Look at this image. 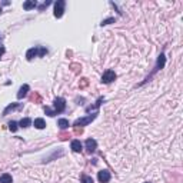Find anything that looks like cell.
<instances>
[{"mask_svg": "<svg viewBox=\"0 0 183 183\" xmlns=\"http://www.w3.org/2000/svg\"><path fill=\"white\" fill-rule=\"evenodd\" d=\"M97 117V113H93V115H89L86 116V117H80V119H77L73 123V126L75 127H83V126H87L89 123H92L94 119Z\"/></svg>", "mask_w": 183, "mask_h": 183, "instance_id": "cell-1", "label": "cell"}, {"mask_svg": "<svg viewBox=\"0 0 183 183\" xmlns=\"http://www.w3.org/2000/svg\"><path fill=\"white\" fill-rule=\"evenodd\" d=\"M53 106H54L53 112H54V116H56L57 113L64 112V109H66V100H64L63 97H56L54 102H53Z\"/></svg>", "mask_w": 183, "mask_h": 183, "instance_id": "cell-2", "label": "cell"}, {"mask_svg": "<svg viewBox=\"0 0 183 183\" xmlns=\"http://www.w3.org/2000/svg\"><path fill=\"white\" fill-rule=\"evenodd\" d=\"M64 6H66V2L64 0H57L56 3H54V17H57V19H60L62 16H63L64 13Z\"/></svg>", "mask_w": 183, "mask_h": 183, "instance_id": "cell-3", "label": "cell"}, {"mask_svg": "<svg viewBox=\"0 0 183 183\" xmlns=\"http://www.w3.org/2000/svg\"><path fill=\"white\" fill-rule=\"evenodd\" d=\"M115 79H116V73L112 70V69H107V70L103 73V76H102V83L109 85V83H112Z\"/></svg>", "mask_w": 183, "mask_h": 183, "instance_id": "cell-4", "label": "cell"}, {"mask_svg": "<svg viewBox=\"0 0 183 183\" xmlns=\"http://www.w3.org/2000/svg\"><path fill=\"white\" fill-rule=\"evenodd\" d=\"M164 62H166V59H164V54L162 53L160 56H159V59H157V64H156V68H155V70L152 72V75H150V76H147V79H146V82H147V80H149V79L152 77V76H153L155 73H156V72L159 70V69H162V68H163V66H164Z\"/></svg>", "mask_w": 183, "mask_h": 183, "instance_id": "cell-5", "label": "cell"}, {"mask_svg": "<svg viewBox=\"0 0 183 183\" xmlns=\"http://www.w3.org/2000/svg\"><path fill=\"white\" fill-rule=\"evenodd\" d=\"M110 172L109 170H100V172L97 173V179H99V182L100 183H107L109 180H110Z\"/></svg>", "mask_w": 183, "mask_h": 183, "instance_id": "cell-6", "label": "cell"}, {"mask_svg": "<svg viewBox=\"0 0 183 183\" xmlns=\"http://www.w3.org/2000/svg\"><path fill=\"white\" fill-rule=\"evenodd\" d=\"M85 145H86V149H87V152H89V153H93L94 150L97 149V143H96V140H94V139H87Z\"/></svg>", "mask_w": 183, "mask_h": 183, "instance_id": "cell-7", "label": "cell"}, {"mask_svg": "<svg viewBox=\"0 0 183 183\" xmlns=\"http://www.w3.org/2000/svg\"><path fill=\"white\" fill-rule=\"evenodd\" d=\"M72 150L73 152H76V153H79V152H82L83 149V145L80 143V140H77V139H75V140H72V145H70Z\"/></svg>", "mask_w": 183, "mask_h": 183, "instance_id": "cell-8", "label": "cell"}, {"mask_svg": "<svg viewBox=\"0 0 183 183\" xmlns=\"http://www.w3.org/2000/svg\"><path fill=\"white\" fill-rule=\"evenodd\" d=\"M29 90H30L29 85H23V86L19 89V92H17V99H23V97H26L27 93H29Z\"/></svg>", "mask_w": 183, "mask_h": 183, "instance_id": "cell-9", "label": "cell"}, {"mask_svg": "<svg viewBox=\"0 0 183 183\" xmlns=\"http://www.w3.org/2000/svg\"><path fill=\"white\" fill-rule=\"evenodd\" d=\"M37 54H39V47H32V49L27 50L26 59L27 60H32V59H34V57H37Z\"/></svg>", "mask_w": 183, "mask_h": 183, "instance_id": "cell-10", "label": "cell"}, {"mask_svg": "<svg viewBox=\"0 0 183 183\" xmlns=\"http://www.w3.org/2000/svg\"><path fill=\"white\" fill-rule=\"evenodd\" d=\"M22 107V105L20 103H11V105H9L7 107L3 110V116L9 115V112H13V110H16V109H20Z\"/></svg>", "mask_w": 183, "mask_h": 183, "instance_id": "cell-11", "label": "cell"}, {"mask_svg": "<svg viewBox=\"0 0 183 183\" xmlns=\"http://www.w3.org/2000/svg\"><path fill=\"white\" fill-rule=\"evenodd\" d=\"M33 124H34V127H36V129H39V130H41V129H45V127H46V122H45V119H41V117L34 119Z\"/></svg>", "mask_w": 183, "mask_h": 183, "instance_id": "cell-12", "label": "cell"}, {"mask_svg": "<svg viewBox=\"0 0 183 183\" xmlns=\"http://www.w3.org/2000/svg\"><path fill=\"white\" fill-rule=\"evenodd\" d=\"M36 6H37V3H36L34 0H27V2H24V3H23V9H24V10H30V9H34Z\"/></svg>", "mask_w": 183, "mask_h": 183, "instance_id": "cell-13", "label": "cell"}, {"mask_svg": "<svg viewBox=\"0 0 183 183\" xmlns=\"http://www.w3.org/2000/svg\"><path fill=\"white\" fill-rule=\"evenodd\" d=\"M13 179H11V175L9 173H3V175L0 176V183H11Z\"/></svg>", "mask_w": 183, "mask_h": 183, "instance_id": "cell-14", "label": "cell"}, {"mask_svg": "<svg viewBox=\"0 0 183 183\" xmlns=\"http://www.w3.org/2000/svg\"><path fill=\"white\" fill-rule=\"evenodd\" d=\"M57 126H59L62 130H64V129H68L70 124H69V120L68 119H59V122H57Z\"/></svg>", "mask_w": 183, "mask_h": 183, "instance_id": "cell-15", "label": "cell"}, {"mask_svg": "<svg viewBox=\"0 0 183 183\" xmlns=\"http://www.w3.org/2000/svg\"><path fill=\"white\" fill-rule=\"evenodd\" d=\"M30 124H32V120L29 119V117H24V119H22L19 122V126L23 127V129H26V127H29Z\"/></svg>", "mask_w": 183, "mask_h": 183, "instance_id": "cell-16", "label": "cell"}, {"mask_svg": "<svg viewBox=\"0 0 183 183\" xmlns=\"http://www.w3.org/2000/svg\"><path fill=\"white\" fill-rule=\"evenodd\" d=\"M82 183H93V177L87 175H82Z\"/></svg>", "mask_w": 183, "mask_h": 183, "instance_id": "cell-17", "label": "cell"}, {"mask_svg": "<svg viewBox=\"0 0 183 183\" xmlns=\"http://www.w3.org/2000/svg\"><path fill=\"white\" fill-rule=\"evenodd\" d=\"M17 127H19V123H16V122H13V120L9 123V129H10L11 132H16L17 130Z\"/></svg>", "mask_w": 183, "mask_h": 183, "instance_id": "cell-18", "label": "cell"}, {"mask_svg": "<svg viewBox=\"0 0 183 183\" xmlns=\"http://www.w3.org/2000/svg\"><path fill=\"white\" fill-rule=\"evenodd\" d=\"M47 54V49L46 47H39V54L37 56L39 57H43V56H46Z\"/></svg>", "mask_w": 183, "mask_h": 183, "instance_id": "cell-19", "label": "cell"}, {"mask_svg": "<svg viewBox=\"0 0 183 183\" xmlns=\"http://www.w3.org/2000/svg\"><path fill=\"white\" fill-rule=\"evenodd\" d=\"M45 112H46V115H49V116H54V112H53L50 107H47V106L45 107Z\"/></svg>", "mask_w": 183, "mask_h": 183, "instance_id": "cell-20", "label": "cell"}, {"mask_svg": "<svg viewBox=\"0 0 183 183\" xmlns=\"http://www.w3.org/2000/svg\"><path fill=\"white\" fill-rule=\"evenodd\" d=\"M49 4H50V2H45L43 4H40V6H39V10H40V11H41V10H45V9L47 7Z\"/></svg>", "mask_w": 183, "mask_h": 183, "instance_id": "cell-21", "label": "cell"}, {"mask_svg": "<svg viewBox=\"0 0 183 183\" xmlns=\"http://www.w3.org/2000/svg\"><path fill=\"white\" fill-rule=\"evenodd\" d=\"M112 22H115V19H113V17H112V19H107V20H103L100 24H102V26H106V24H109V23H112Z\"/></svg>", "mask_w": 183, "mask_h": 183, "instance_id": "cell-22", "label": "cell"}, {"mask_svg": "<svg viewBox=\"0 0 183 183\" xmlns=\"http://www.w3.org/2000/svg\"><path fill=\"white\" fill-rule=\"evenodd\" d=\"M87 86V79H82V85H80V87H85Z\"/></svg>", "mask_w": 183, "mask_h": 183, "instance_id": "cell-23", "label": "cell"}, {"mask_svg": "<svg viewBox=\"0 0 183 183\" xmlns=\"http://www.w3.org/2000/svg\"><path fill=\"white\" fill-rule=\"evenodd\" d=\"M4 52H6V49H4V47H0V59H2V56L4 54Z\"/></svg>", "mask_w": 183, "mask_h": 183, "instance_id": "cell-24", "label": "cell"}, {"mask_svg": "<svg viewBox=\"0 0 183 183\" xmlns=\"http://www.w3.org/2000/svg\"><path fill=\"white\" fill-rule=\"evenodd\" d=\"M145 183H150V182H145Z\"/></svg>", "mask_w": 183, "mask_h": 183, "instance_id": "cell-25", "label": "cell"}, {"mask_svg": "<svg viewBox=\"0 0 183 183\" xmlns=\"http://www.w3.org/2000/svg\"><path fill=\"white\" fill-rule=\"evenodd\" d=\"M0 11H2V10H0Z\"/></svg>", "mask_w": 183, "mask_h": 183, "instance_id": "cell-26", "label": "cell"}]
</instances>
